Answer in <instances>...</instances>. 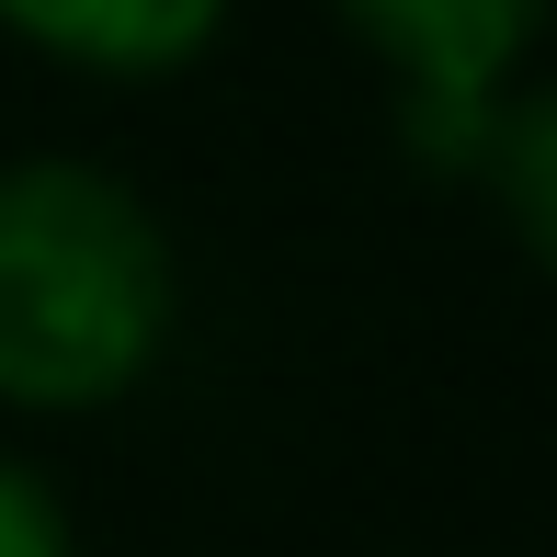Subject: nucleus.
Masks as SVG:
<instances>
[{
    "label": "nucleus",
    "mask_w": 557,
    "mask_h": 557,
    "mask_svg": "<svg viewBox=\"0 0 557 557\" xmlns=\"http://www.w3.org/2000/svg\"><path fill=\"white\" fill-rule=\"evenodd\" d=\"M171 239L103 160L0 171V398L103 410L171 342Z\"/></svg>",
    "instance_id": "obj_1"
},
{
    "label": "nucleus",
    "mask_w": 557,
    "mask_h": 557,
    "mask_svg": "<svg viewBox=\"0 0 557 557\" xmlns=\"http://www.w3.org/2000/svg\"><path fill=\"white\" fill-rule=\"evenodd\" d=\"M342 35L398 69V103H500L557 0H331Z\"/></svg>",
    "instance_id": "obj_2"
},
{
    "label": "nucleus",
    "mask_w": 557,
    "mask_h": 557,
    "mask_svg": "<svg viewBox=\"0 0 557 557\" xmlns=\"http://www.w3.org/2000/svg\"><path fill=\"white\" fill-rule=\"evenodd\" d=\"M227 0H0V35H23L35 58L91 69V81H160V69L206 58Z\"/></svg>",
    "instance_id": "obj_3"
},
{
    "label": "nucleus",
    "mask_w": 557,
    "mask_h": 557,
    "mask_svg": "<svg viewBox=\"0 0 557 557\" xmlns=\"http://www.w3.org/2000/svg\"><path fill=\"white\" fill-rule=\"evenodd\" d=\"M478 183L500 194L512 239L557 273V81L546 91H500V125H490V148H478Z\"/></svg>",
    "instance_id": "obj_4"
},
{
    "label": "nucleus",
    "mask_w": 557,
    "mask_h": 557,
    "mask_svg": "<svg viewBox=\"0 0 557 557\" xmlns=\"http://www.w3.org/2000/svg\"><path fill=\"white\" fill-rule=\"evenodd\" d=\"M0 557H69L58 490H46L35 467H12V455H0Z\"/></svg>",
    "instance_id": "obj_5"
}]
</instances>
